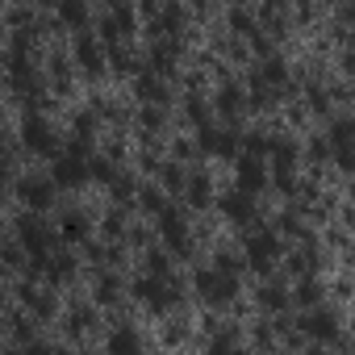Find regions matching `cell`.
<instances>
[{
  "mask_svg": "<svg viewBox=\"0 0 355 355\" xmlns=\"http://www.w3.org/2000/svg\"><path fill=\"white\" fill-rule=\"evenodd\" d=\"M313 268V251H297V259H293V272H309Z\"/></svg>",
  "mask_w": 355,
  "mask_h": 355,
  "instance_id": "f546056e",
  "label": "cell"
},
{
  "mask_svg": "<svg viewBox=\"0 0 355 355\" xmlns=\"http://www.w3.org/2000/svg\"><path fill=\"white\" fill-rule=\"evenodd\" d=\"M284 84H288V71H284L280 59H268V63L255 67V101H272Z\"/></svg>",
  "mask_w": 355,
  "mask_h": 355,
  "instance_id": "8992f818",
  "label": "cell"
},
{
  "mask_svg": "<svg viewBox=\"0 0 355 355\" xmlns=\"http://www.w3.org/2000/svg\"><path fill=\"white\" fill-rule=\"evenodd\" d=\"M138 92H142L146 101H155V96H159V80H150V76H146V80L138 84Z\"/></svg>",
  "mask_w": 355,
  "mask_h": 355,
  "instance_id": "4dcf8cb0",
  "label": "cell"
},
{
  "mask_svg": "<svg viewBox=\"0 0 355 355\" xmlns=\"http://www.w3.org/2000/svg\"><path fill=\"white\" fill-rule=\"evenodd\" d=\"M255 193H247V189H234V193H226L222 197V214L230 218V222H239V226H247L251 218H255V201H251Z\"/></svg>",
  "mask_w": 355,
  "mask_h": 355,
  "instance_id": "9c48e42d",
  "label": "cell"
},
{
  "mask_svg": "<svg viewBox=\"0 0 355 355\" xmlns=\"http://www.w3.org/2000/svg\"><path fill=\"white\" fill-rule=\"evenodd\" d=\"M142 347V338L134 334V330H117L113 338H109V351H138Z\"/></svg>",
  "mask_w": 355,
  "mask_h": 355,
  "instance_id": "603a6c76",
  "label": "cell"
},
{
  "mask_svg": "<svg viewBox=\"0 0 355 355\" xmlns=\"http://www.w3.org/2000/svg\"><path fill=\"white\" fill-rule=\"evenodd\" d=\"M197 142H201V150H205V155H222V159H234V150H239V134H234V130H214V125H201Z\"/></svg>",
  "mask_w": 355,
  "mask_h": 355,
  "instance_id": "ba28073f",
  "label": "cell"
},
{
  "mask_svg": "<svg viewBox=\"0 0 355 355\" xmlns=\"http://www.w3.org/2000/svg\"><path fill=\"white\" fill-rule=\"evenodd\" d=\"M180 17H184V13H180V5H167V9H159L155 30H159V34H163V30H171V34H175V30H180Z\"/></svg>",
  "mask_w": 355,
  "mask_h": 355,
  "instance_id": "44dd1931",
  "label": "cell"
},
{
  "mask_svg": "<svg viewBox=\"0 0 355 355\" xmlns=\"http://www.w3.org/2000/svg\"><path fill=\"white\" fill-rule=\"evenodd\" d=\"M159 230H163L171 251H189V230H184V218L175 209H159Z\"/></svg>",
  "mask_w": 355,
  "mask_h": 355,
  "instance_id": "30bf717a",
  "label": "cell"
},
{
  "mask_svg": "<svg viewBox=\"0 0 355 355\" xmlns=\"http://www.w3.org/2000/svg\"><path fill=\"white\" fill-rule=\"evenodd\" d=\"M142 205H146V209H163V197H159L155 189H146V193H142Z\"/></svg>",
  "mask_w": 355,
  "mask_h": 355,
  "instance_id": "1f68e13d",
  "label": "cell"
},
{
  "mask_svg": "<svg viewBox=\"0 0 355 355\" xmlns=\"http://www.w3.org/2000/svg\"><path fill=\"white\" fill-rule=\"evenodd\" d=\"M26 201H30L34 209L51 205V184H46V180H30V184H26Z\"/></svg>",
  "mask_w": 355,
  "mask_h": 355,
  "instance_id": "ffe728a7",
  "label": "cell"
},
{
  "mask_svg": "<svg viewBox=\"0 0 355 355\" xmlns=\"http://www.w3.org/2000/svg\"><path fill=\"white\" fill-rule=\"evenodd\" d=\"M175 55H180V46H175V42H159V46L150 51V67L163 76V71H171V67H175Z\"/></svg>",
  "mask_w": 355,
  "mask_h": 355,
  "instance_id": "2e32d148",
  "label": "cell"
},
{
  "mask_svg": "<svg viewBox=\"0 0 355 355\" xmlns=\"http://www.w3.org/2000/svg\"><path fill=\"white\" fill-rule=\"evenodd\" d=\"M330 150L343 171H355V121L351 117H338L330 125Z\"/></svg>",
  "mask_w": 355,
  "mask_h": 355,
  "instance_id": "5b68a950",
  "label": "cell"
},
{
  "mask_svg": "<svg viewBox=\"0 0 355 355\" xmlns=\"http://www.w3.org/2000/svg\"><path fill=\"white\" fill-rule=\"evenodd\" d=\"M51 263V280H63V276H71V259H46Z\"/></svg>",
  "mask_w": 355,
  "mask_h": 355,
  "instance_id": "f1b7e54d",
  "label": "cell"
},
{
  "mask_svg": "<svg viewBox=\"0 0 355 355\" xmlns=\"http://www.w3.org/2000/svg\"><path fill=\"white\" fill-rule=\"evenodd\" d=\"M197 293L209 301V305H226V301H234V293H239V276L234 272H226V268H201L197 272Z\"/></svg>",
  "mask_w": 355,
  "mask_h": 355,
  "instance_id": "6da1fadb",
  "label": "cell"
},
{
  "mask_svg": "<svg viewBox=\"0 0 355 355\" xmlns=\"http://www.w3.org/2000/svg\"><path fill=\"white\" fill-rule=\"evenodd\" d=\"M293 297H297V301H301V305H313V301H318V297H322V284H318V280H313V276H305V280H301V284H297V293H293Z\"/></svg>",
  "mask_w": 355,
  "mask_h": 355,
  "instance_id": "7402d4cb",
  "label": "cell"
},
{
  "mask_svg": "<svg viewBox=\"0 0 355 355\" xmlns=\"http://www.w3.org/2000/svg\"><path fill=\"white\" fill-rule=\"evenodd\" d=\"M189 201L193 205H205L209 201V175H193V180H189Z\"/></svg>",
  "mask_w": 355,
  "mask_h": 355,
  "instance_id": "cb8c5ba5",
  "label": "cell"
},
{
  "mask_svg": "<svg viewBox=\"0 0 355 355\" xmlns=\"http://www.w3.org/2000/svg\"><path fill=\"white\" fill-rule=\"evenodd\" d=\"M259 305H263V309H284V305H288V293L272 284V288H263V293H259Z\"/></svg>",
  "mask_w": 355,
  "mask_h": 355,
  "instance_id": "d4e9b609",
  "label": "cell"
},
{
  "mask_svg": "<svg viewBox=\"0 0 355 355\" xmlns=\"http://www.w3.org/2000/svg\"><path fill=\"white\" fill-rule=\"evenodd\" d=\"M21 243H26V251H30L38 263H46V259H51V230H46V226L26 222V226H21Z\"/></svg>",
  "mask_w": 355,
  "mask_h": 355,
  "instance_id": "4fadbf2b",
  "label": "cell"
},
{
  "mask_svg": "<svg viewBox=\"0 0 355 355\" xmlns=\"http://www.w3.org/2000/svg\"><path fill=\"white\" fill-rule=\"evenodd\" d=\"M218 109H222V117H234V113L243 109V92H239L234 84H226V88L218 92Z\"/></svg>",
  "mask_w": 355,
  "mask_h": 355,
  "instance_id": "ac0fdd59",
  "label": "cell"
},
{
  "mask_svg": "<svg viewBox=\"0 0 355 355\" xmlns=\"http://www.w3.org/2000/svg\"><path fill=\"white\" fill-rule=\"evenodd\" d=\"M343 17H347V21H355V0H351V5H347V9H343Z\"/></svg>",
  "mask_w": 355,
  "mask_h": 355,
  "instance_id": "836d02e7",
  "label": "cell"
},
{
  "mask_svg": "<svg viewBox=\"0 0 355 355\" xmlns=\"http://www.w3.org/2000/svg\"><path fill=\"white\" fill-rule=\"evenodd\" d=\"M293 163H297V146H293V142H276L272 167H276V184H280V193H293Z\"/></svg>",
  "mask_w": 355,
  "mask_h": 355,
  "instance_id": "8fae6325",
  "label": "cell"
},
{
  "mask_svg": "<svg viewBox=\"0 0 355 355\" xmlns=\"http://www.w3.org/2000/svg\"><path fill=\"white\" fill-rule=\"evenodd\" d=\"M234 175H239V189H247V193L268 189V167H263V155H243V159L234 163Z\"/></svg>",
  "mask_w": 355,
  "mask_h": 355,
  "instance_id": "52a82bcc",
  "label": "cell"
},
{
  "mask_svg": "<svg viewBox=\"0 0 355 355\" xmlns=\"http://www.w3.org/2000/svg\"><path fill=\"white\" fill-rule=\"evenodd\" d=\"M134 293H138V301H142L150 313H167V309L175 305V284H171V276H142Z\"/></svg>",
  "mask_w": 355,
  "mask_h": 355,
  "instance_id": "3957f363",
  "label": "cell"
},
{
  "mask_svg": "<svg viewBox=\"0 0 355 355\" xmlns=\"http://www.w3.org/2000/svg\"><path fill=\"white\" fill-rule=\"evenodd\" d=\"M96 297H101V301H117V280H113V276H105V280L96 284Z\"/></svg>",
  "mask_w": 355,
  "mask_h": 355,
  "instance_id": "83f0119b",
  "label": "cell"
},
{
  "mask_svg": "<svg viewBox=\"0 0 355 355\" xmlns=\"http://www.w3.org/2000/svg\"><path fill=\"white\" fill-rule=\"evenodd\" d=\"M59 17L67 21V26H84L88 21V9H84V0H59Z\"/></svg>",
  "mask_w": 355,
  "mask_h": 355,
  "instance_id": "e0dca14e",
  "label": "cell"
},
{
  "mask_svg": "<svg viewBox=\"0 0 355 355\" xmlns=\"http://www.w3.org/2000/svg\"><path fill=\"white\" fill-rule=\"evenodd\" d=\"M301 330H305L309 338H318V343H334V338H338V322H334V313H326V309H313V313L301 322Z\"/></svg>",
  "mask_w": 355,
  "mask_h": 355,
  "instance_id": "5bb4252c",
  "label": "cell"
},
{
  "mask_svg": "<svg viewBox=\"0 0 355 355\" xmlns=\"http://www.w3.org/2000/svg\"><path fill=\"white\" fill-rule=\"evenodd\" d=\"M247 150H251V155H268V150H276V138H268V134H251V138H247Z\"/></svg>",
  "mask_w": 355,
  "mask_h": 355,
  "instance_id": "4316f807",
  "label": "cell"
},
{
  "mask_svg": "<svg viewBox=\"0 0 355 355\" xmlns=\"http://www.w3.org/2000/svg\"><path fill=\"white\" fill-rule=\"evenodd\" d=\"M26 146L34 155H55V130L42 121V117H30L26 121Z\"/></svg>",
  "mask_w": 355,
  "mask_h": 355,
  "instance_id": "7c38bea8",
  "label": "cell"
},
{
  "mask_svg": "<svg viewBox=\"0 0 355 355\" xmlns=\"http://www.w3.org/2000/svg\"><path fill=\"white\" fill-rule=\"evenodd\" d=\"M84 180H92V159L84 155V146H71L67 155L55 159V184H63V189H80Z\"/></svg>",
  "mask_w": 355,
  "mask_h": 355,
  "instance_id": "7a4b0ae2",
  "label": "cell"
},
{
  "mask_svg": "<svg viewBox=\"0 0 355 355\" xmlns=\"http://www.w3.org/2000/svg\"><path fill=\"white\" fill-rule=\"evenodd\" d=\"M309 150H313V155H309V159H313V163H318V159H326V142H313V146H309Z\"/></svg>",
  "mask_w": 355,
  "mask_h": 355,
  "instance_id": "d6a6232c",
  "label": "cell"
},
{
  "mask_svg": "<svg viewBox=\"0 0 355 355\" xmlns=\"http://www.w3.org/2000/svg\"><path fill=\"white\" fill-rule=\"evenodd\" d=\"M146 272H150V276H171L167 255H163V251H150V255H146Z\"/></svg>",
  "mask_w": 355,
  "mask_h": 355,
  "instance_id": "484cf974",
  "label": "cell"
},
{
  "mask_svg": "<svg viewBox=\"0 0 355 355\" xmlns=\"http://www.w3.org/2000/svg\"><path fill=\"white\" fill-rule=\"evenodd\" d=\"M76 55H80V67H84L88 76H96V71L105 67V55H101V46H96V38H92V34H80Z\"/></svg>",
  "mask_w": 355,
  "mask_h": 355,
  "instance_id": "9a60e30c",
  "label": "cell"
},
{
  "mask_svg": "<svg viewBox=\"0 0 355 355\" xmlns=\"http://www.w3.org/2000/svg\"><path fill=\"white\" fill-rule=\"evenodd\" d=\"M276 259H280V234H276V230H255V234L247 239V263H251L255 272H272Z\"/></svg>",
  "mask_w": 355,
  "mask_h": 355,
  "instance_id": "277c9868",
  "label": "cell"
},
{
  "mask_svg": "<svg viewBox=\"0 0 355 355\" xmlns=\"http://www.w3.org/2000/svg\"><path fill=\"white\" fill-rule=\"evenodd\" d=\"M59 230H63V239H71V243H80V239H88V218H84V214H67Z\"/></svg>",
  "mask_w": 355,
  "mask_h": 355,
  "instance_id": "d6986e66",
  "label": "cell"
}]
</instances>
